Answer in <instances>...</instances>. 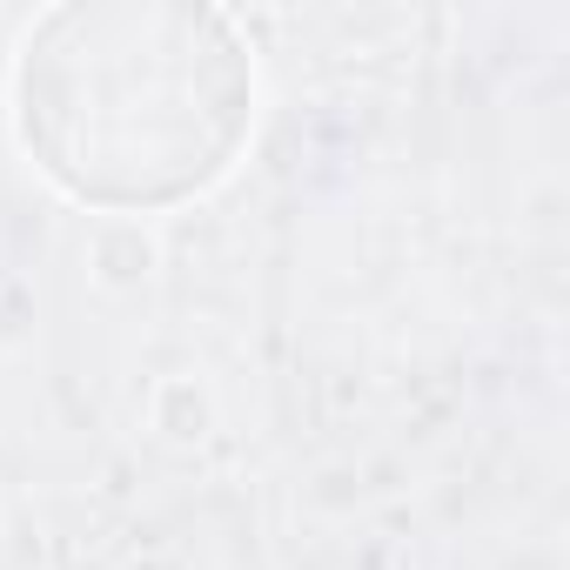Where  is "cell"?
Here are the masks:
<instances>
[{"instance_id": "obj_1", "label": "cell", "mask_w": 570, "mask_h": 570, "mask_svg": "<svg viewBox=\"0 0 570 570\" xmlns=\"http://www.w3.org/2000/svg\"><path fill=\"white\" fill-rule=\"evenodd\" d=\"M255 121V55L202 0H68L14 61V135L81 208L161 215L208 195Z\"/></svg>"}]
</instances>
